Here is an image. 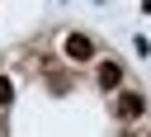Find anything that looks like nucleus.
Wrapping results in <instances>:
<instances>
[{
  "instance_id": "nucleus-1",
  "label": "nucleus",
  "mask_w": 151,
  "mask_h": 137,
  "mask_svg": "<svg viewBox=\"0 0 151 137\" xmlns=\"http://www.w3.org/2000/svg\"><path fill=\"white\" fill-rule=\"evenodd\" d=\"M66 57H71V61H90V57H94V43H90L85 33H66Z\"/></svg>"
},
{
  "instance_id": "nucleus-2",
  "label": "nucleus",
  "mask_w": 151,
  "mask_h": 137,
  "mask_svg": "<svg viewBox=\"0 0 151 137\" xmlns=\"http://www.w3.org/2000/svg\"><path fill=\"white\" fill-rule=\"evenodd\" d=\"M118 85H123V66L118 61H104L99 66V90H118Z\"/></svg>"
},
{
  "instance_id": "nucleus-3",
  "label": "nucleus",
  "mask_w": 151,
  "mask_h": 137,
  "mask_svg": "<svg viewBox=\"0 0 151 137\" xmlns=\"http://www.w3.org/2000/svg\"><path fill=\"white\" fill-rule=\"evenodd\" d=\"M142 109H146V104H142V94H137V90H127V94L118 99V113H123V118H137Z\"/></svg>"
},
{
  "instance_id": "nucleus-4",
  "label": "nucleus",
  "mask_w": 151,
  "mask_h": 137,
  "mask_svg": "<svg viewBox=\"0 0 151 137\" xmlns=\"http://www.w3.org/2000/svg\"><path fill=\"white\" fill-rule=\"evenodd\" d=\"M9 99H14V80H9V76H0V109H5Z\"/></svg>"
}]
</instances>
